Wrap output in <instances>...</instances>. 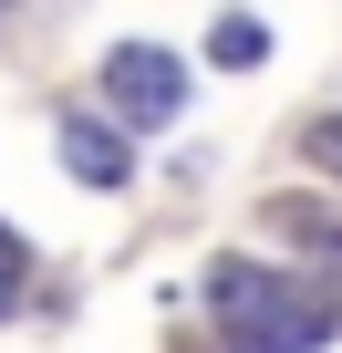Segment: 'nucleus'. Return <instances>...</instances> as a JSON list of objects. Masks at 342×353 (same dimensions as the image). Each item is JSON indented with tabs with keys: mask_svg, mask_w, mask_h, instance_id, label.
<instances>
[{
	"mask_svg": "<svg viewBox=\"0 0 342 353\" xmlns=\"http://www.w3.org/2000/svg\"><path fill=\"white\" fill-rule=\"evenodd\" d=\"M208 301L239 332V353H321L332 343V312H301V291L280 270H259V260H218L208 270Z\"/></svg>",
	"mask_w": 342,
	"mask_h": 353,
	"instance_id": "1",
	"label": "nucleus"
},
{
	"mask_svg": "<svg viewBox=\"0 0 342 353\" xmlns=\"http://www.w3.org/2000/svg\"><path fill=\"white\" fill-rule=\"evenodd\" d=\"M104 94H114V114L135 135H156V125L187 114V73H177V52H156V42H114L104 52Z\"/></svg>",
	"mask_w": 342,
	"mask_h": 353,
	"instance_id": "2",
	"label": "nucleus"
},
{
	"mask_svg": "<svg viewBox=\"0 0 342 353\" xmlns=\"http://www.w3.org/2000/svg\"><path fill=\"white\" fill-rule=\"evenodd\" d=\"M52 135H63V166L83 176V188H125V176H135V145H125L114 125H94L83 104H63V125H52Z\"/></svg>",
	"mask_w": 342,
	"mask_h": 353,
	"instance_id": "3",
	"label": "nucleus"
},
{
	"mask_svg": "<svg viewBox=\"0 0 342 353\" xmlns=\"http://www.w3.org/2000/svg\"><path fill=\"white\" fill-rule=\"evenodd\" d=\"M259 52H270V32H259V21H218V32H208V63H228V73H249Z\"/></svg>",
	"mask_w": 342,
	"mask_h": 353,
	"instance_id": "4",
	"label": "nucleus"
},
{
	"mask_svg": "<svg viewBox=\"0 0 342 353\" xmlns=\"http://www.w3.org/2000/svg\"><path fill=\"white\" fill-rule=\"evenodd\" d=\"M301 166H321V176H342V114H321V125H301Z\"/></svg>",
	"mask_w": 342,
	"mask_h": 353,
	"instance_id": "5",
	"label": "nucleus"
},
{
	"mask_svg": "<svg viewBox=\"0 0 342 353\" xmlns=\"http://www.w3.org/2000/svg\"><path fill=\"white\" fill-rule=\"evenodd\" d=\"M11 301H21V239L0 229V312H11Z\"/></svg>",
	"mask_w": 342,
	"mask_h": 353,
	"instance_id": "6",
	"label": "nucleus"
},
{
	"mask_svg": "<svg viewBox=\"0 0 342 353\" xmlns=\"http://www.w3.org/2000/svg\"><path fill=\"white\" fill-rule=\"evenodd\" d=\"M0 11H11V0H0Z\"/></svg>",
	"mask_w": 342,
	"mask_h": 353,
	"instance_id": "7",
	"label": "nucleus"
}]
</instances>
